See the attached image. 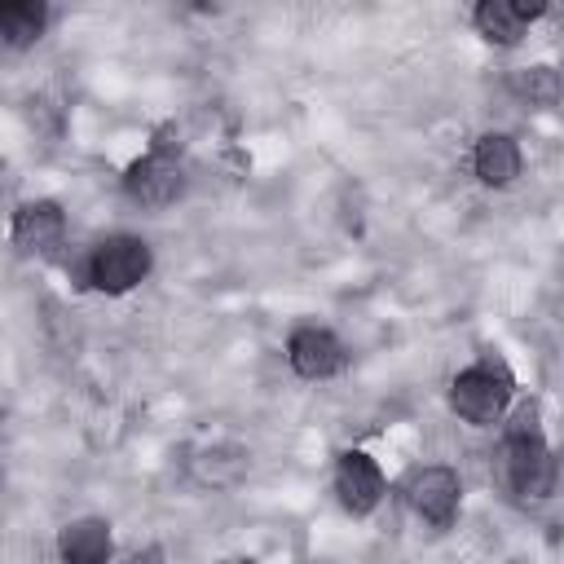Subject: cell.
I'll list each match as a JSON object with an SVG mask.
<instances>
[{
    "instance_id": "obj_1",
    "label": "cell",
    "mask_w": 564,
    "mask_h": 564,
    "mask_svg": "<svg viewBox=\"0 0 564 564\" xmlns=\"http://www.w3.org/2000/svg\"><path fill=\"white\" fill-rule=\"evenodd\" d=\"M507 480L524 498H546L555 489V458L542 441L533 405H520L511 427H507Z\"/></svg>"
},
{
    "instance_id": "obj_2",
    "label": "cell",
    "mask_w": 564,
    "mask_h": 564,
    "mask_svg": "<svg viewBox=\"0 0 564 564\" xmlns=\"http://www.w3.org/2000/svg\"><path fill=\"white\" fill-rule=\"evenodd\" d=\"M145 273H150V247H145L141 238H132V234L106 238V242L93 251V260H88L93 286H101V291H110V295L132 291Z\"/></svg>"
},
{
    "instance_id": "obj_3",
    "label": "cell",
    "mask_w": 564,
    "mask_h": 564,
    "mask_svg": "<svg viewBox=\"0 0 564 564\" xmlns=\"http://www.w3.org/2000/svg\"><path fill=\"white\" fill-rule=\"evenodd\" d=\"M507 397H511V379L502 370H494V366H471L449 388V401H454V410L467 423H494V419H502Z\"/></svg>"
},
{
    "instance_id": "obj_4",
    "label": "cell",
    "mask_w": 564,
    "mask_h": 564,
    "mask_svg": "<svg viewBox=\"0 0 564 564\" xmlns=\"http://www.w3.org/2000/svg\"><path fill=\"white\" fill-rule=\"evenodd\" d=\"M181 189H185V176H181V163H176L167 150L145 154V159L132 163V172H128V194L141 198V203H150V207L172 203Z\"/></svg>"
},
{
    "instance_id": "obj_5",
    "label": "cell",
    "mask_w": 564,
    "mask_h": 564,
    "mask_svg": "<svg viewBox=\"0 0 564 564\" xmlns=\"http://www.w3.org/2000/svg\"><path fill=\"white\" fill-rule=\"evenodd\" d=\"M286 352H291L295 375H304V379H330L335 370H344V344L322 326H300L291 335Z\"/></svg>"
},
{
    "instance_id": "obj_6",
    "label": "cell",
    "mask_w": 564,
    "mask_h": 564,
    "mask_svg": "<svg viewBox=\"0 0 564 564\" xmlns=\"http://www.w3.org/2000/svg\"><path fill=\"white\" fill-rule=\"evenodd\" d=\"M458 476L449 471V467H423L414 480H410V502H414V511L427 520V524H436V529H445L449 520H454V511H458Z\"/></svg>"
},
{
    "instance_id": "obj_7",
    "label": "cell",
    "mask_w": 564,
    "mask_h": 564,
    "mask_svg": "<svg viewBox=\"0 0 564 564\" xmlns=\"http://www.w3.org/2000/svg\"><path fill=\"white\" fill-rule=\"evenodd\" d=\"M335 494H339V502H344L352 516H366V511L379 502V494H383V476H379L375 458L348 449V454L339 458V467H335Z\"/></svg>"
},
{
    "instance_id": "obj_8",
    "label": "cell",
    "mask_w": 564,
    "mask_h": 564,
    "mask_svg": "<svg viewBox=\"0 0 564 564\" xmlns=\"http://www.w3.org/2000/svg\"><path fill=\"white\" fill-rule=\"evenodd\" d=\"M538 13H542V4L485 0V4L476 9V26H480V35H485V40H494V44H516V40L524 35L529 18H538Z\"/></svg>"
},
{
    "instance_id": "obj_9",
    "label": "cell",
    "mask_w": 564,
    "mask_h": 564,
    "mask_svg": "<svg viewBox=\"0 0 564 564\" xmlns=\"http://www.w3.org/2000/svg\"><path fill=\"white\" fill-rule=\"evenodd\" d=\"M471 163H476V176H480L485 185H511V181L520 176V150H516V141L502 137V132L480 137Z\"/></svg>"
},
{
    "instance_id": "obj_10",
    "label": "cell",
    "mask_w": 564,
    "mask_h": 564,
    "mask_svg": "<svg viewBox=\"0 0 564 564\" xmlns=\"http://www.w3.org/2000/svg\"><path fill=\"white\" fill-rule=\"evenodd\" d=\"M62 560L66 564H106L110 560V529L106 520H75L62 529Z\"/></svg>"
},
{
    "instance_id": "obj_11",
    "label": "cell",
    "mask_w": 564,
    "mask_h": 564,
    "mask_svg": "<svg viewBox=\"0 0 564 564\" xmlns=\"http://www.w3.org/2000/svg\"><path fill=\"white\" fill-rule=\"evenodd\" d=\"M62 238V212L57 203H26L13 220V242L22 251H48Z\"/></svg>"
},
{
    "instance_id": "obj_12",
    "label": "cell",
    "mask_w": 564,
    "mask_h": 564,
    "mask_svg": "<svg viewBox=\"0 0 564 564\" xmlns=\"http://www.w3.org/2000/svg\"><path fill=\"white\" fill-rule=\"evenodd\" d=\"M40 31H44V4H35V0H13V4L0 9V35H4L9 48L31 44Z\"/></svg>"
},
{
    "instance_id": "obj_13",
    "label": "cell",
    "mask_w": 564,
    "mask_h": 564,
    "mask_svg": "<svg viewBox=\"0 0 564 564\" xmlns=\"http://www.w3.org/2000/svg\"><path fill=\"white\" fill-rule=\"evenodd\" d=\"M516 88H520L524 97H533V101H551V97L560 93L555 70H546V66H533L529 75H520V79H516Z\"/></svg>"
},
{
    "instance_id": "obj_14",
    "label": "cell",
    "mask_w": 564,
    "mask_h": 564,
    "mask_svg": "<svg viewBox=\"0 0 564 564\" xmlns=\"http://www.w3.org/2000/svg\"><path fill=\"white\" fill-rule=\"evenodd\" d=\"M128 564H163V551L159 546H145V551H132Z\"/></svg>"
}]
</instances>
